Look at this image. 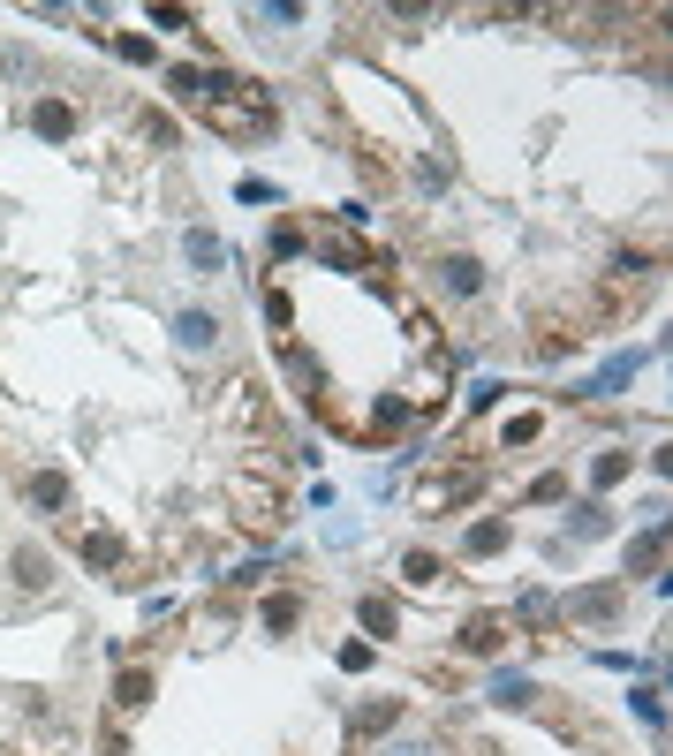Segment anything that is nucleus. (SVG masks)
<instances>
[{"label":"nucleus","mask_w":673,"mask_h":756,"mask_svg":"<svg viewBox=\"0 0 673 756\" xmlns=\"http://www.w3.org/2000/svg\"><path fill=\"white\" fill-rule=\"evenodd\" d=\"M197 106H205V121L220 137H265V129H273V91L242 84V76H205Z\"/></svg>","instance_id":"f257e3e1"},{"label":"nucleus","mask_w":673,"mask_h":756,"mask_svg":"<svg viewBox=\"0 0 673 756\" xmlns=\"http://www.w3.org/2000/svg\"><path fill=\"white\" fill-rule=\"evenodd\" d=\"M174 348H182V356H212V348H220V318H212V310H174Z\"/></svg>","instance_id":"f03ea898"},{"label":"nucleus","mask_w":673,"mask_h":756,"mask_svg":"<svg viewBox=\"0 0 673 756\" xmlns=\"http://www.w3.org/2000/svg\"><path fill=\"white\" fill-rule=\"evenodd\" d=\"M643 356H651V348H628V356H613V363H605V371H598V378H590V386H583V394H590V401H605V394H621L628 378L643 371Z\"/></svg>","instance_id":"7ed1b4c3"},{"label":"nucleus","mask_w":673,"mask_h":756,"mask_svg":"<svg viewBox=\"0 0 673 756\" xmlns=\"http://www.w3.org/2000/svg\"><path fill=\"white\" fill-rule=\"evenodd\" d=\"M568 613H575V620H613V613H621V583L575 590V598H568Z\"/></svg>","instance_id":"20e7f679"},{"label":"nucleus","mask_w":673,"mask_h":756,"mask_svg":"<svg viewBox=\"0 0 673 756\" xmlns=\"http://www.w3.org/2000/svg\"><path fill=\"white\" fill-rule=\"evenodd\" d=\"M182 258H190L197 273H220V265H227V250H220V235H205V227H190V235H182Z\"/></svg>","instance_id":"39448f33"},{"label":"nucleus","mask_w":673,"mask_h":756,"mask_svg":"<svg viewBox=\"0 0 673 756\" xmlns=\"http://www.w3.org/2000/svg\"><path fill=\"white\" fill-rule=\"evenodd\" d=\"M658 575V567H666V522H651V530H643V545H628V575Z\"/></svg>","instance_id":"423d86ee"},{"label":"nucleus","mask_w":673,"mask_h":756,"mask_svg":"<svg viewBox=\"0 0 673 756\" xmlns=\"http://www.w3.org/2000/svg\"><path fill=\"white\" fill-rule=\"evenodd\" d=\"M8 567H16L23 590H46V583H53V560H46L38 545H16V560H8Z\"/></svg>","instance_id":"0eeeda50"},{"label":"nucleus","mask_w":673,"mask_h":756,"mask_svg":"<svg viewBox=\"0 0 673 756\" xmlns=\"http://www.w3.org/2000/svg\"><path fill=\"white\" fill-rule=\"evenodd\" d=\"M492 704H507V711L537 704V681H530V673H492Z\"/></svg>","instance_id":"6e6552de"},{"label":"nucleus","mask_w":673,"mask_h":756,"mask_svg":"<svg viewBox=\"0 0 673 756\" xmlns=\"http://www.w3.org/2000/svg\"><path fill=\"white\" fill-rule=\"evenodd\" d=\"M23 499H31V507H61V499H69V477H61V469H38V477H23Z\"/></svg>","instance_id":"1a4fd4ad"},{"label":"nucleus","mask_w":673,"mask_h":756,"mask_svg":"<svg viewBox=\"0 0 673 756\" xmlns=\"http://www.w3.org/2000/svg\"><path fill=\"white\" fill-rule=\"evenodd\" d=\"M439 280H447L454 295H477L484 288V265L477 258H447V265H439Z\"/></svg>","instance_id":"9d476101"},{"label":"nucleus","mask_w":673,"mask_h":756,"mask_svg":"<svg viewBox=\"0 0 673 756\" xmlns=\"http://www.w3.org/2000/svg\"><path fill=\"white\" fill-rule=\"evenodd\" d=\"M568 530H575V537H605V499H583V507H568Z\"/></svg>","instance_id":"9b49d317"},{"label":"nucleus","mask_w":673,"mask_h":756,"mask_svg":"<svg viewBox=\"0 0 673 756\" xmlns=\"http://www.w3.org/2000/svg\"><path fill=\"white\" fill-rule=\"evenodd\" d=\"M295 620H303V605H295V598H265V628H273V636H288Z\"/></svg>","instance_id":"f8f14e48"},{"label":"nucleus","mask_w":673,"mask_h":756,"mask_svg":"<svg viewBox=\"0 0 673 756\" xmlns=\"http://www.w3.org/2000/svg\"><path fill=\"white\" fill-rule=\"evenodd\" d=\"M462 545L477 552V560H484V552H500V545H507V522H477V530H469Z\"/></svg>","instance_id":"ddd939ff"},{"label":"nucleus","mask_w":673,"mask_h":756,"mask_svg":"<svg viewBox=\"0 0 673 756\" xmlns=\"http://www.w3.org/2000/svg\"><path fill=\"white\" fill-rule=\"evenodd\" d=\"M462 651H500V620H469V628H462Z\"/></svg>","instance_id":"4468645a"},{"label":"nucleus","mask_w":673,"mask_h":756,"mask_svg":"<svg viewBox=\"0 0 673 756\" xmlns=\"http://www.w3.org/2000/svg\"><path fill=\"white\" fill-rule=\"evenodd\" d=\"M31 121H38V137H69V129H76V121H69V106H53V99L38 106Z\"/></svg>","instance_id":"2eb2a0df"},{"label":"nucleus","mask_w":673,"mask_h":756,"mask_svg":"<svg viewBox=\"0 0 673 756\" xmlns=\"http://www.w3.org/2000/svg\"><path fill=\"white\" fill-rule=\"evenodd\" d=\"M363 628H371V636H394V605H386V598H363Z\"/></svg>","instance_id":"dca6fc26"},{"label":"nucleus","mask_w":673,"mask_h":756,"mask_svg":"<svg viewBox=\"0 0 673 756\" xmlns=\"http://www.w3.org/2000/svg\"><path fill=\"white\" fill-rule=\"evenodd\" d=\"M394 711H401V704H363V711H356V734H379V726H394Z\"/></svg>","instance_id":"f3484780"},{"label":"nucleus","mask_w":673,"mask_h":756,"mask_svg":"<svg viewBox=\"0 0 673 756\" xmlns=\"http://www.w3.org/2000/svg\"><path fill=\"white\" fill-rule=\"evenodd\" d=\"M250 23H303V8H295V0H273V8H250Z\"/></svg>","instance_id":"a211bd4d"},{"label":"nucleus","mask_w":673,"mask_h":756,"mask_svg":"<svg viewBox=\"0 0 673 756\" xmlns=\"http://www.w3.org/2000/svg\"><path fill=\"white\" fill-rule=\"evenodd\" d=\"M295 250H303V235H295V227H280V235H265V258H295Z\"/></svg>","instance_id":"6ab92c4d"},{"label":"nucleus","mask_w":673,"mask_h":756,"mask_svg":"<svg viewBox=\"0 0 673 756\" xmlns=\"http://www.w3.org/2000/svg\"><path fill=\"white\" fill-rule=\"evenodd\" d=\"M144 696H152V681H144V673H121V704L137 711V704H144Z\"/></svg>","instance_id":"aec40b11"},{"label":"nucleus","mask_w":673,"mask_h":756,"mask_svg":"<svg viewBox=\"0 0 673 756\" xmlns=\"http://www.w3.org/2000/svg\"><path fill=\"white\" fill-rule=\"evenodd\" d=\"M409 583H439V560H432V552H409Z\"/></svg>","instance_id":"412c9836"},{"label":"nucleus","mask_w":673,"mask_h":756,"mask_svg":"<svg viewBox=\"0 0 673 756\" xmlns=\"http://www.w3.org/2000/svg\"><path fill=\"white\" fill-rule=\"evenodd\" d=\"M628 477V454H598V484H621Z\"/></svg>","instance_id":"4be33fe9"}]
</instances>
